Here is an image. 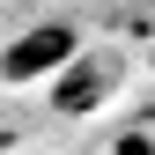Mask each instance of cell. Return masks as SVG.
<instances>
[{"label": "cell", "mask_w": 155, "mask_h": 155, "mask_svg": "<svg viewBox=\"0 0 155 155\" xmlns=\"http://www.w3.org/2000/svg\"><path fill=\"white\" fill-rule=\"evenodd\" d=\"M74 59H81L74 22H37V30H22L0 52V74H8V81H45V74H67Z\"/></svg>", "instance_id": "6da1fadb"}, {"label": "cell", "mask_w": 155, "mask_h": 155, "mask_svg": "<svg viewBox=\"0 0 155 155\" xmlns=\"http://www.w3.org/2000/svg\"><path fill=\"white\" fill-rule=\"evenodd\" d=\"M104 81H111V67L104 59H74L67 74H59V111H96V96H104Z\"/></svg>", "instance_id": "7a4b0ae2"}, {"label": "cell", "mask_w": 155, "mask_h": 155, "mask_svg": "<svg viewBox=\"0 0 155 155\" xmlns=\"http://www.w3.org/2000/svg\"><path fill=\"white\" fill-rule=\"evenodd\" d=\"M111 155H155V140H148V133H118V148H111Z\"/></svg>", "instance_id": "3957f363"}]
</instances>
